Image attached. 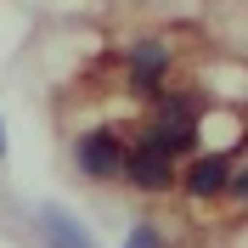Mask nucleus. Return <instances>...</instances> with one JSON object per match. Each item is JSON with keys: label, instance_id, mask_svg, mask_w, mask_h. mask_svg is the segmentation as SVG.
<instances>
[{"label": "nucleus", "instance_id": "nucleus-3", "mask_svg": "<svg viewBox=\"0 0 248 248\" xmlns=\"http://www.w3.org/2000/svg\"><path fill=\"white\" fill-rule=\"evenodd\" d=\"M34 226L46 237V248H96V237L85 232L62 203H40V209H34Z\"/></svg>", "mask_w": 248, "mask_h": 248}, {"label": "nucleus", "instance_id": "nucleus-6", "mask_svg": "<svg viewBox=\"0 0 248 248\" xmlns=\"http://www.w3.org/2000/svg\"><path fill=\"white\" fill-rule=\"evenodd\" d=\"M124 248H164V237H158L153 226H136V232L124 237Z\"/></svg>", "mask_w": 248, "mask_h": 248}, {"label": "nucleus", "instance_id": "nucleus-5", "mask_svg": "<svg viewBox=\"0 0 248 248\" xmlns=\"http://www.w3.org/2000/svg\"><path fill=\"white\" fill-rule=\"evenodd\" d=\"M164 68H170V51L158 46V40H141V46H130V79H136V91L158 85V79H164Z\"/></svg>", "mask_w": 248, "mask_h": 248}, {"label": "nucleus", "instance_id": "nucleus-1", "mask_svg": "<svg viewBox=\"0 0 248 248\" xmlns=\"http://www.w3.org/2000/svg\"><path fill=\"white\" fill-rule=\"evenodd\" d=\"M124 147L113 130H91V136H79V147H74V164H79V175H91V181H108V175H119L124 170Z\"/></svg>", "mask_w": 248, "mask_h": 248}, {"label": "nucleus", "instance_id": "nucleus-8", "mask_svg": "<svg viewBox=\"0 0 248 248\" xmlns=\"http://www.w3.org/2000/svg\"><path fill=\"white\" fill-rule=\"evenodd\" d=\"M0 153H6V124H0Z\"/></svg>", "mask_w": 248, "mask_h": 248}, {"label": "nucleus", "instance_id": "nucleus-7", "mask_svg": "<svg viewBox=\"0 0 248 248\" xmlns=\"http://www.w3.org/2000/svg\"><path fill=\"white\" fill-rule=\"evenodd\" d=\"M237 192H243V198H248V170H243V175H237Z\"/></svg>", "mask_w": 248, "mask_h": 248}, {"label": "nucleus", "instance_id": "nucleus-2", "mask_svg": "<svg viewBox=\"0 0 248 248\" xmlns=\"http://www.w3.org/2000/svg\"><path fill=\"white\" fill-rule=\"evenodd\" d=\"M124 175L141 186V192H158V186H170V175H175V158L158 147L153 136H141L130 153H124Z\"/></svg>", "mask_w": 248, "mask_h": 248}, {"label": "nucleus", "instance_id": "nucleus-4", "mask_svg": "<svg viewBox=\"0 0 248 248\" xmlns=\"http://www.w3.org/2000/svg\"><path fill=\"white\" fill-rule=\"evenodd\" d=\"M226 181H232V164H226L220 153L192 158V164H186V192H192V198H220Z\"/></svg>", "mask_w": 248, "mask_h": 248}]
</instances>
